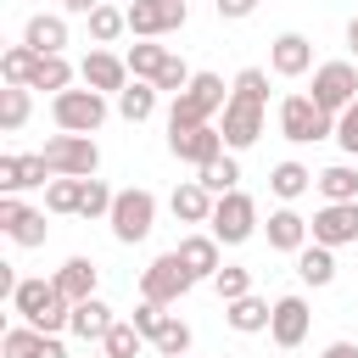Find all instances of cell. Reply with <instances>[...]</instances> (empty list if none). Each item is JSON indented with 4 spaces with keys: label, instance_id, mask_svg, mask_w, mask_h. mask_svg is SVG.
<instances>
[{
    "label": "cell",
    "instance_id": "cell-1",
    "mask_svg": "<svg viewBox=\"0 0 358 358\" xmlns=\"http://www.w3.org/2000/svg\"><path fill=\"white\" fill-rule=\"evenodd\" d=\"M11 313H17L22 324L45 330V336H62V330L73 324V302L56 291V280H22V285L11 291Z\"/></svg>",
    "mask_w": 358,
    "mask_h": 358
},
{
    "label": "cell",
    "instance_id": "cell-2",
    "mask_svg": "<svg viewBox=\"0 0 358 358\" xmlns=\"http://www.w3.org/2000/svg\"><path fill=\"white\" fill-rule=\"evenodd\" d=\"M224 106H229L224 78H218V73H196L190 90L173 95V106H168V134H179V129H201V123H213V112H224Z\"/></svg>",
    "mask_w": 358,
    "mask_h": 358
},
{
    "label": "cell",
    "instance_id": "cell-3",
    "mask_svg": "<svg viewBox=\"0 0 358 358\" xmlns=\"http://www.w3.org/2000/svg\"><path fill=\"white\" fill-rule=\"evenodd\" d=\"M190 285H196V274L179 263V252H162V257H151V263L140 268V296L157 302V308H173Z\"/></svg>",
    "mask_w": 358,
    "mask_h": 358
},
{
    "label": "cell",
    "instance_id": "cell-4",
    "mask_svg": "<svg viewBox=\"0 0 358 358\" xmlns=\"http://www.w3.org/2000/svg\"><path fill=\"white\" fill-rule=\"evenodd\" d=\"M50 117H56L62 134H95L106 123V95H95V90H62V95H50Z\"/></svg>",
    "mask_w": 358,
    "mask_h": 358
},
{
    "label": "cell",
    "instance_id": "cell-5",
    "mask_svg": "<svg viewBox=\"0 0 358 358\" xmlns=\"http://www.w3.org/2000/svg\"><path fill=\"white\" fill-rule=\"evenodd\" d=\"M280 134L291 145H313V140H330L336 134V117L313 106V95H285L280 101Z\"/></svg>",
    "mask_w": 358,
    "mask_h": 358
},
{
    "label": "cell",
    "instance_id": "cell-6",
    "mask_svg": "<svg viewBox=\"0 0 358 358\" xmlns=\"http://www.w3.org/2000/svg\"><path fill=\"white\" fill-rule=\"evenodd\" d=\"M45 162H50L56 179H95L101 151H95L90 134H50V140H45Z\"/></svg>",
    "mask_w": 358,
    "mask_h": 358
},
{
    "label": "cell",
    "instance_id": "cell-7",
    "mask_svg": "<svg viewBox=\"0 0 358 358\" xmlns=\"http://www.w3.org/2000/svg\"><path fill=\"white\" fill-rule=\"evenodd\" d=\"M112 235L123 241V246H134V241H145L151 235V224H157V196L145 190V185H134V190H117V201H112Z\"/></svg>",
    "mask_w": 358,
    "mask_h": 358
},
{
    "label": "cell",
    "instance_id": "cell-8",
    "mask_svg": "<svg viewBox=\"0 0 358 358\" xmlns=\"http://www.w3.org/2000/svg\"><path fill=\"white\" fill-rule=\"evenodd\" d=\"M207 235H213L218 246H241V241H252V235H257V201H252L246 190H229V196H218Z\"/></svg>",
    "mask_w": 358,
    "mask_h": 358
},
{
    "label": "cell",
    "instance_id": "cell-9",
    "mask_svg": "<svg viewBox=\"0 0 358 358\" xmlns=\"http://www.w3.org/2000/svg\"><path fill=\"white\" fill-rule=\"evenodd\" d=\"M352 101H358V67L352 62H319L313 67V106L341 117Z\"/></svg>",
    "mask_w": 358,
    "mask_h": 358
},
{
    "label": "cell",
    "instance_id": "cell-10",
    "mask_svg": "<svg viewBox=\"0 0 358 358\" xmlns=\"http://www.w3.org/2000/svg\"><path fill=\"white\" fill-rule=\"evenodd\" d=\"M123 11H129V34H134V39H162V34L185 28V17H190L185 0H134V6H123Z\"/></svg>",
    "mask_w": 358,
    "mask_h": 358
},
{
    "label": "cell",
    "instance_id": "cell-11",
    "mask_svg": "<svg viewBox=\"0 0 358 358\" xmlns=\"http://www.w3.org/2000/svg\"><path fill=\"white\" fill-rule=\"evenodd\" d=\"M78 78H84V90H95V95H123V90L134 84L129 62H123V56H112V50H101V45L78 62Z\"/></svg>",
    "mask_w": 358,
    "mask_h": 358
},
{
    "label": "cell",
    "instance_id": "cell-12",
    "mask_svg": "<svg viewBox=\"0 0 358 358\" xmlns=\"http://www.w3.org/2000/svg\"><path fill=\"white\" fill-rule=\"evenodd\" d=\"M313 241L319 246H358V201H324L319 213H313Z\"/></svg>",
    "mask_w": 358,
    "mask_h": 358
},
{
    "label": "cell",
    "instance_id": "cell-13",
    "mask_svg": "<svg viewBox=\"0 0 358 358\" xmlns=\"http://www.w3.org/2000/svg\"><path fill=\"white\" fill-rule=\"evenodd\" d=\"M168 151H173L179 162H190V168H207V162L224 157L229 145H224V129H218V123H201V129H179V134H168Z\"/></svg>",
    "mask_w": 358,
    "mask_h": 358
},
{
    "label": "cell",
    "instance_id": "cell-14",
    "mask_svg": "<svg viewBox=\"0 0 358 358\" xmlns=\"http://www.w3.org/2000/svg\"><path fill=\"white\" fill-rule=\"evenodd\" d=\"M50 179H56V173H50L45 151H28V157L6 151V157H0V196H17V190H39V185H50Z\"/></svg>",
    "mask_w": 358,
    "mask_h": 358
},
{
    "label": "cell",
    "instance_id": "cell-15",
    "mask_svg": "<svg viewBox=\"0 0 358 358\" xmlns=\"http://www.w3.org/2000/svg\"><path fill=\"white\" fill-rule=\"evenodd\" d=\"M0 358H67V347H62V336H45L34 324H11L0 336Z\"/></svg>",
    "mask_w": 358,
    "mask_h": 358
},
{
    "label": "cell",
    "instance_id": "cell-16",
    "mask_svg": "<svg viewBox=\"0 0 358 358\" xmlns=\"http://www.w3.org/2000/svg\"><path fill=\"white\" fill-rule=\"evenodd\" d=\"M218 129H224V145H229V151H246V145L263 134V106H257V101H235V95H229V106H224V123H218Z\"/></svg>",
    "mask_w": 358,
    "mask_h": 358
},
{
    "label": "cell",
    "instance_id": "cell-17",
    "mask_svg": "<svg viewBox=\"0 0 358 358\" xmlns=\"http://www.w3.org/2000/svg\"><path fill=\"white\" fill-rule=\"evenodd\" d=\"M0 229H6L17 246H45V213L22 207L17 196H0Z\"/></svg>",
    "mask_w": 358,
    "mask_h": 358
},
{
    "label": "cell",
    "instance_id": "cell-18",
    "mask_svg": "<svg viewBox=\"0 0 358 358\" xmlns=\"http://www.w3.org/2000/svg\"><path fill=\"white\" fill-rule=\"evenodd\" d=\"M308 302L302 296H280L274 302V319H268V336H274V347H302L308 341Z\"/></svg>",
    "mask_w": 358,
    "mask_h": 358
},
{
    "label": "cell",
    "instance_id": "cell-19",
    "mask_svg": "<svg viewBox=\"0 0 358 358\" xmlns=\"http://www.w3.org/2000/svg\"><path fill=\"white\" fill-rule=\"evenodd\" d=\"M268 67H274L280 78H302V73L313 67V39H302V34H280V39L268 45Z\"/></svg>",
    "mask_w": 358,
    "mask_h": 358
},
{
    "label": "cell",
    "instance_id": "cell-20",
    "mask_svg": "<svg viewBox=\"0 0 358 358\" xmlns=\"http://www.w3.org/2000/svg\"><path fill=\"white\" fill-rule=\"evenodd\" d=\"M168 207H173V218H179V224H213V207H218V196H213L207 185L185 179V185H173Z\"/></svg>",
    "mask_w": 358,
    "mask_h": 358
},
{
    "label": "cell",
    "instance_id": "cell-21",
    "mask_svg": "<svg viewBox=\"0 0 358 358\" xmlns=\"http://www.w3.org/2000/svg\"><path fill=\"white\" fill-rule=\"evenodd\" d=\"M263 235H268V246H274V252H302L313 229H308V218H302L296 207H274V213H268V224H263Z\"/></svg>",
    "mask_w": 358,
    "mask_h": 358
},
{
    "label": "cell",
    "instance_id": "cell-22",
    "mask_svg": "<svg viewBox=\"0 0 358 358\" xmlns=\"http://www.w3.org/2000/svg\"><path fill=\"white\" fill-rule=\"evenodd\" d=\"M22 45H28V50H39V56H62V50H67V17H56V11L28 17Z\"/></svg>",
    "mask_w": 358,
    "mask_h": 358
},
{
    "label": "cell",
    "instance_id": "cell-23",
    "mask_svg": "<svg viewBox=\"0 0 358 358\" xmlns=\"http://www.w3.org/2000/svg\"><path fill=\"white\" fill-rule=\"evenodd\" d=\"M173 252H179V263H185L196 280H218V268H224V263H218V241H213V235H185Z\"/></svg>",
    "mask_w": 358,
    "mask_h": 358
},
{
    "label": "cell",
    "instance_id": "cell-24",
    "mask_svg": "<svg viewBox=\"0 0 358 358\" xmlns=\"http://www.w3.org/2000/svg\"><path fill=\"white\" fill-rule=\"evenodd\" d=\"M112 324H117V313H112L101 296H90V302H73V324H67V330H73L78 341H106V330H112Z\"/></svg>",
    "mask_w": 358,
    "mask_h": 358
},
{
    "label": "cell",
    "instance_id": "cell-25",
    "mask_svg": "<svg viewBox=\"0 0 358 358\" xmlns=\"http://www.w3.org/2000/svg\"><path fill=\"white\" fill-rule=\"evenodd\" d=\"M50 280H56V291H62L67 302H90V296H95V263H90V257H67Z\"/></svg>",
    "mask_w": 358,
    "mask_h": 358
},
{
    "label": "cell",
    "instance_id": "cell-26",
    "mask_svg": "<svg viewBox=\"0 0 358 358\" xmlns=\"http://www.w3.org/2000/svg\"><path fill=\"white\" fill-rule=\"evenodd\" d=\"M224 319H229V330H241V336H257V330H268V319H274V302H263V296H241V302H224Z\"/></svg>",
    "mask_w": 358,
    "mask_h": 358
},
{
    "label": "cell",
    "instance_id": "cell-27",
    "mask_svg": "<svg viewBox=\"0 0 358 358\" xmlns=\"http://www.w3.org/2000/svg\"><path fill=\"white\" fill-rule=\"evenodd\" d=\"M313 185H319L324 201H358V168H352V162H330V168H319Z\"/></svg>",
    "mask_w": 358,
    "mask_h": 358
},
{
    "label": "cell",
    "instance_id": "cell-28",
    "mask_svg": "<svg viewBox=\"0 0 358 358\" xmlns=\"http://www.w3.org/2000/svg\"><path fill=\"white\" fill-rule=\"evenodd\" d=\"M296 274H302V285H330V280H336V252L319 246V241H308V246L296 252Z\"/></svg>",
    "mask_w": 358,
    "mask_h": 358
},
{
    "label": "cell",
    "instance_id": "cell-29",
    "mask_svg": "<svg viewBox=\"0 0 358 358\" xmlns=\"http://www.w3.org/2000/svg\"><path fill=\"white\" fill-rule=\"evenodd\" d=\"M168 56H173L168 45H157V39H140V45H129V56H123V62H129V73H134V78L157 84V73L168 67Z\"/></svg>",
    "mask_w": 358,
    "mask_h": 358
},
{
    "label": "cell",
    "instance_id": "cell-30",
    "mask_svg": "<svg viewBox=\"0 0 358 358\" xmlns=\"http://www.w3.org/2000/svg\"><path fill=\"white\" fill-rule=\"evenodd\" d=\"M235 179H241V162H235V151H224V157H213L207 168H196V185H207L213 196H229V190H241Z\"/></svg>",
    "mask_w": 358,
    "mask_h": 358
},
{
    "label": "cell",
    "instance_id": "cell-31",
    "mask_svg": "<svg viewBox=\"0 0 358 358\" xmlns=\"http://www.w3.org/2000/svg\"><path fill=\"white\" fill-rule=\"evenodd\" d=\"M34 73H39V50H28V45H11V50L0 56V78H6V84L28 90V84H34Z\"/></svg>",
    "mask_w": 358,
    "mask_h": 358
},
{
    "label": "cell",
    "instance_id": "cell-32",
    "mask_svg": "<svg viewBox=\"0 0 358 358\" xmlns=\"http://www.w3.org/2000/svg\"><path fill=\"white\" fill-rule=\"evenodd\" d=\"M157 95H162L157 84H145V78H134V84H129V90L117 95V112H123L129 123H145V117L157 112Z\"/></svg>",
    "mask_w": 358,
    "mask_h": 358
},
{
    "label": "cell",
    "instance_id": "cell-33",
    "mask_svg": "<svg viewBox=\"0 0 358 358\" xmlns=\"http://www.w3.org/2000/svg\"><path fill=\"white\" fill-rule=\"evenodd\" d=\"M117 34H129V11H123V6H112V0H106V6H95V11H90V39H95V45H112Z\"/></svg>",
    "mask_w": 358,
    "mask_h": 358
},
{
    "label": "cell",
    "instance_id": "cell-34",
    "mask_svg": "<svg viewBox=\"0 0 358 358\" xmlns=\"http://www.w3.org/2000/svg\"><path fill=\"white\" fill-rule=\"evenodd\" d=\"M308 185H313V173H308L302 162H274V173H268V190H274L280 201H296Z\"/></svg>",
    "mask_w": 358,
    "mask_h": 358
},
{
    "label": "cell",
    "instance_id": "cell-35",
    "mask_svg": "<svg viewBox=\"0 0 358 358\" xmlns=\"http://www.w3.org/2000/svg\"><path fill=\"white\" fill-rule=\"evenodd\" d=\"M101 352H106V358H140V352H145V336L134 330V319H117V324L106 330Z\"/></svg>",
    "mask_w": 358,
    "mask_h": 358
},
{
    "label": "cell",
    "instance_id": "cell-36",
    "mask_svg": "<svg viewBox=\"0 0 358 358\" xmlns=\"http://www.w3.org/2000/svg\"><path fill=\"white\" fill-rule=\"evenodd\" d=\"M28 90H50V95L73 90V62H67V56H39V73H34Z\"/></svg>",
    "mask_w": 358,
    "mask_h": 358
},
{
    "label": "cell",
    "instance_id": "cell-37",
    "mask_svg": "<svg viewBox=\"0 0 358 358\" xmlns=\"http://www.w3.org/2000/svg\"><path fill=\"white\" fill-rule=\"evenodd\" d=\"M28 112H34V101H28V90H17V84H6V90H0V129H6V134H17V129L28 123Z\"/></svg>",
    "mask_w": 358,
    "mask_h": 358
},
{
    "label": "cell",
    "instance_id": "cell-38",
    "mask_svg": "<svg viewBox=\"0 0 358 358\" xmlns=\"http://www.w3.org/2000/svg\"><path fill=\"white\" fill-rule=\"evenodd\" d=\"M78 201H84V179H50L45 185V213H78Z\"/></svg>",
    "mask_w": 358,
    "mask_h": 358
},
{
    "label": "cell",
    "instance_id": "cell-39",
    "mask_svg": "<svg viewBox=\"0 0 358 358\" xmlns=\"http://www.w3.org/2000/svg\"><path fill=\"white\" fill-rule=\"evenodd\" d=\"M162 358H190V324L179 319V313H168V324L157 330V341H151Z\"/></svg>",
    "mask_w": 358,
    "mask_h": 358
},
{
    "label": "cell",
    "instance_id": "cell-40",
    "mask_svg": "<svg viewBox=\"0 0 358 358\" xmlns=\"http://www.w3.org/2000/svg\"><path fill=\"white\" fill-rule=\"evenodd\" d=\"M229 95H235V101H257V106H263V101H268V73H263V67H241V73H235V84H229Z\"/></svg>",
    "mask_w": 358,
    "mask_h": 358
},
{
    "label": "cell",
    "instance_id": "cell-41",
    "mask_svg": "<svg viewBox=\"0 0 358 358\" xmlns=\"http://www.w3.org/2000/svg\"><path fill=\"white\" fill-rule=\"evenodd\" d=\"M112 201H117V190H106L101 179H84V201H78V218H112Z\"/></svg>",
    "mask_w": 358,
    "mask_h": 358
},
{
    "label": "cell",
    "instance_id": "cell-42",
    "mask_svg": "<svg viewBox=\"0 0 358 358\" xmlns=\"http://www.w3.org/2000/svg\"><path fill=\"white\" fill-rule=\"evenodd\" d=\"M213 285H218V296H224V302H241V296H252V268H235V263H224Z\"/></svg>",
    "mask_w": 358,
    "mask_h": 358
},
{
    "label": "cell",
    "instance_id": "cell-43",
    "mask_svg": "<svg viewBox=\"0 0 358 358\" xmlns=\"http://www.w3.org/2000/svg\"><path fill=\"white\" fill-rule=\"evenodd\" d=\"M190 78H196V73H190L179 56H168V67L157 73V90H168V95H185V90H190Z\"/></svg>",
    "mask_w": 358,
    "mask_h": 358
},
{
    "label": "cell",
    "instance_id": "cell-44",
    "mask_svg": "<svg viewBox=\"0 0 358 358\" xmlns=\"http://www.w3.org/2000/svg\"><path fill=\"white\" fill-rule=\"evenodd\" d=\"M162 324H168V313H162L157 302H145V296H140V308H134V330H140L145 341H157V330H162Z\"/></svg>",
    "mask_w": 358,
    "mask_h": 358
},
{
    "label": "cell",
    "instance_id": "cell-45",
    "mask_svg": "<svg viewBox=\"0 0 358 358\" xmlns=\"http://www.w3.org/2000/svg\"><path fill=\"white\" fill-rule=\"evenodd\" d=\"M336 140H341V151H347V157H358V101L336 117Z\"/></svg>",
    "mask_w": 358,
    "mask_h": 358
},
{
    "label": "cell",
    "instance_id": "cell-46",
    "mask_svg": "<svg viewBox=\"0 0 358 358\" xmlns=\"http://www.w3.org/2000/svg\"><path fill=\"white\" fill-rule=\"evenodd\" d=\"M257 11V0H218V17L224 22H241V17H252Z\"/></svg>",
    "mask_w": 358,
    "mask_h": 358
},
{
    "label": "cell",
    "instance_id": "cell-47",
    "mask_svg": "<svg viewBox=\"0 0 358 358\" xmlns=\"http://www.w3.org/2000/svg\"><path fill=\"white\" fill-rule=\"evenodd\" d=\"M319 358H358V341H330Z\"/></svg>",
    "mask_w": 358,
    "mask_h": 358
},
{
    "label": "cell",
    "instance_id": "cell-48",
    "mask_svg": "<svg viewBox=\"0 0 358 358\" xmlns=\"http://www.w3.org/2000/svg\"><path fill=\"white\" fill-rule=\"evenodd\" d=\"M95 6H106V0H62V11H73V17H90Z\"/></svg>",
    "mask_w": 358,
    "mask_h": 358
},
{
    "label": "cell",
    "instance_id": "cell-49",
    "mask_svg": "<svg viewBox=\"0 0 358 358\" xmlns=\"http://www.w3.org/2000/svg\"><path fill=\"white\" fill-rule=\"evenodd\" d=\"M347 45H352V56H358V17L347 22Z\"/></svg>",
    "mask_w": 358,
    "mask_h": 358
},
{
    "label": "cell",
    "instance_id": "cell-50",
    "mask_svg": "<svg viewBox=\"0 0 358 358\" xmlns=\"http://www.w3.org/2000/svg\"><path fill=\"white\" fill-rule=\"evenodd\" d=\"M112 6H134V0H112Z\"/></svg>",
    "mask_w": 358,
    "mask_h": 358
},
{
    "label": "cell",
    "instance_id": "cell-51",
    "mask_svg": "<svg viewBox=\"0 0 358 358\" xmlns=\"http://www.w3.org/2000/svg\"><path fill=\"white\" fill-rule=\"evenodd\" d=\"M101 358H106V352H101Z\"/></svg>",
    "mask_w": 358,
    "mask_h": 358
}]
</instances>
